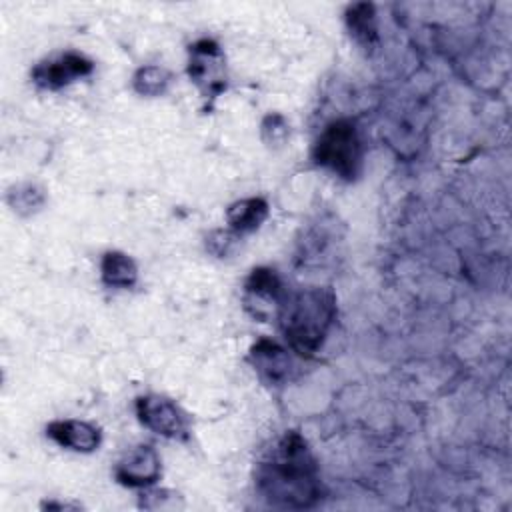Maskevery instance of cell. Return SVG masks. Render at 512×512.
<instances>
[{"label":"cell","mask_w":512,"mask_h":512,"mask_svg":"<svg viewBox=\"0 0 512 512\" xmlns=\"http://www.w3.org/2000/svg\"><path fill=\"white\" fill-rule=\"evenodd\" d=\"M256 490L268 504L278 508L302 510L322 500L324 488L318 464L300 432H286L260 460Z\"/></svg>","instance_id":"1"},{"label":"cell","mask_w":512,"mask_h":512,"mask_svg":"<svg viewBox=\"0 0 512 512\" xmlns=\"http://www.w3.org/2000/svg\"><path fill=\"white\" fill-rule=\"evenodd\" d=\"M276 318L288 346L298 356L312 358L334 324L336 294L332 288L320 286L286 292Z\"/></svg>","instance_id":"2"},{"label":"cell","mask_w":512,"mask_h":512,"mask_svg":"<svg viewBox=\"0 0 512 512\" xmlns=\"http://www.w3.org/2000/svg\"><path fill=\"white\" fill-rule=\"evenodd\" d=\"M312 158L342 180H356L362 170V142L350 120L330 122L318 136Z\"/></svg>","instance_id":"3"},{"label":"cell","mask_w":512,"mask_h":512,"mask_svg":"<svg viewBox=\"0 0 512 512\" xmlns=\"http://www.w3.org/2000/svg\"><path fill=\"white\" fill-rule=\"evenodd\" d=\"M188 76L204 98H216L226 90V58L218 42L202 38L190 46Z\"/></svg>","instance_id":"4"},{"label":"cell","mask_w":512,"mask_h":512,"mask_svg":"<svg viewBox=\"0 0 512 512\" xmlns=\"http://www.w3.org/2000/svg\"><path fill=\"white\" fill-rule=\"evenodd\" d=\"M134 408L138 420L154 434L172 440L190 436V418L174 400L160 394H144L136 398Z\"/></svg>","instance_id":"5"},{"label":"cell","mask_w":512,"mask_h":512,"mask_svg":"<svg viewBox=\"0 0 512 512\" xmlns=\"http://www.w3.org/2000/svg\"><path fill=\"white\" fill-rule=\"evenodd\" d=\"M284 296L286 290L282 280L272 268H254L244 282V304L248 312L258 320H266L272 314L276 316Z\"/></svg>","instance_id":"6"},{"label":"cell","mask_w":512,"mask_h":512,"mask_svg":"<svg viewBox=\"0 0 512 512\" xmlns=\"http://www.w3.org/2000/svg\"><path fill=\"white\" fill-rule=\"evenodd\" d=\"M94 62L80 52H64L56 58L44 60L32 68V80L44 90H60L72 84L76 78L90 76Z\"/></svg>","instance_id":"7"},{"label":"cell","mask_w":512,"mask_h":512,"mask_svg":"<svg viewBox=\"0 0 512 512\" xmlns=\"http://www.w3.org/2000/svg\"><path fill=\"white\" fill-rule=\"evenodd\" d=\"M114 476L128 488L152 486L160 478V456L152 446L140 444L120 458Z\"/></svg>","instance_id":"8"},{"label":"cell","mask_w":512,"mask_h":512,"mask_svg":"<svg viewBox=\"0 0 512 512\" xmlns=\"http://www.w3.org/2000/svg\"><path fill=\"white\" fill-rule=\"evenodd\" d=\"M250 364L254 366L256 374L270 386L284 384L292 370V360L288 350L280 346L276 340L260 338L250 348Z\"/></svg>","instance_id":"9"},{"label":"cell","mask_w":512,"mask_h":512,"mask_svg":"<svg viewBox=\"0 0 512 512\" xmlns=\"http://www.w3.org/2000/svg\"><path fill=\"white\" fill-rule=\"evenodd\" d=\"M46 434L62 448L84 452V454L94 452L102 442V434L98 426L86 420H74V418L50 422L46 426Z\"/></svg>","instance_id":"10"},{"label":"cell","mask_w":512,"mask_h":512,"mask_svg":"<svg viewBox=\"0 0 512 512\" xmlns=\"http://www.w3.org/2000/svg\"><path fill=\"white\" fill-rule=\"evenodd\" d=\"M268 202L260 196L256 198H242L228 206L226 220L236 234H248L262 226L268 218Z\"/></svg>","instance_id":"11"},{"label":"cell","mask_w":512,"mask_h":512,"mask_svg":"<svg viewBox=\"0 0 512 512\" xmlns=\"http://www.w3.org/2000/svg\"><path fill=\"white\" fill-rule=\"evenodd\" d=\"M346 26L352 38L362 48H374L378 44L376 8L370 2H356L346 8Z\"/></svg>","instance_id":"12"},{"label":"cell","mask_w":512,"mask_h":512,"mask_svg":"<svg viewBox=\"0 0 512 512\" xmlns=\"http://www.w3.org/2000/svg\"><path fill=\"white\" fill-rule=\"evenodd\" d=\"M100 276L106 286L132 288L138 280V268H136V262L128 254L110 250L102 256Z\"/></svg>","instance_id":"13"},{"label":"cell","mask_w":512,"mask_h":512,"mask_svg":"<svg viewBox=\"0 0 512 512\" xmlns=\"http://www.w3.org/2000/svg\"><path fill=\"white\" fill-rule=\"evenodd\" d=\"M170 72L162 66H156V64H150V66H142L134 72L132 76V88L140 94V96H148V98H154V96H160L168 90L170 86Z\"/></svg>","instance_id":"14"},{"label":"cell","mask_w":512,"mask_h":512,"mask_svg":"<svg viewBox=\"0 0 512 512\" xmlns=\"http://www.w3.org/2000/svg\"><path fill=\"white\" fill-rule=\"evenodd\" d=\"M10 208L22 216H30L38 212L44 206V190L32 182H24L18 186H12L6 196Z\"/></svg>","instance_id":"15"},{"label":"cell","mask_w":512,"mask_h":512,"mask_svg":"<svg viewBox=\"0 0 512 512\" xmlns=\"http://www.w3.org/2000/svg\"><path fill=\"white\" fill-rule=\"evenodd\" d=\"M138 506L146 508V510H176V508H182L184 504H182L180 494L174 490L148 488L140 494Z\"/></svg>","instance_id":"16"},{"label":"cell","mask_w":512,"mask_h":512,"mask_svg":"<svg viewBox=\"0 0 512 512\" xmlns=\"http://www.w3.org/2000/svg\"><path fill=\"white\" fill-rule=\"evenodd\" d=\"M260 134H262V140L266 142V146L280 148L286 144V140L290 136V126L282 114L272 112L262 120Z\"/></svg>","instance_id":"17"},{"label":"cell","mask_w":512,"mask_h":512,"mask_svg":"<svg viewBox=\"0 0 512 512\" xmlns=\"http://www.w3.org/2000/svg\"><path fill=\"white\" fill-rule=\"evenodd\" d=\"M238 234L234 230H214L206 236V248L218 258L230 256L238 246Z\"/></svg>","instance_id":"18"},{"label":"cell","mask_w":512,"mask_h":512,"mask_svg":"<svg viewBox=\"0 0 512 512\" xmlns=\"http://www.w3.org/2000/svg\"><path fill=\"white\" fill-rule=\"evenodd\" d=\"M42 508H48V510H52V508L68 510V508H80V506L78 504H62V502H46V504H42Z\"/></svg>","instance_id":"19"}]
</instances>
